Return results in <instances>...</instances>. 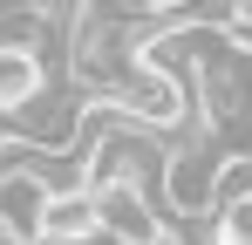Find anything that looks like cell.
Masks as SVG:
<instances>
[{"mask_svg":"<svg viewBox=\"0 0 252 245\" xmlns=\"http://www.w3.org/2000/svg\"><path fill=\"white\" fill-rule=\"evenodd\" d=\"M246 191H252V157H225L218 170H211V204L246 198Z\"/></svg>","mask_w":252,"mask_h":245,"instance_id":"6","label":"cell"},{"mask_svg":"<svg viewBox=\"0 0 252 245\" xmlns=\"http://www.w3.org/2000/svg\"><path fill=\"white\" fill-rule=\"evenodd\" d=\"M95 239H102L95 191H89V184H48L41 225H34V245H95Z\"/></svg>","mask_w":252,"mask_h":245,"instance_id":"2","label":"cell"},{"mask_svg":"<svg viewBox=\"0 0 252 245\" xmlns=\"http://www.w3.org/2000/svg\"><path fill=\"white\" fill-rule=\"evenodd\" d=\"M246 116H252V89H246Z\"/></svg>","mask_w":252,"mask_h":245,"instance_id":"7","label":"cell"},{"mask_svg":"<svg viewBox=\"0 0 252 245\" xmlns=\"http://www.w3.org/2000/svg\"><path fill=\"white\" fill-rule=\"evenodd\" d=\"M211 170H218V163H211L205 143H177L164 157V184H157V191H170L177 211H211Z\"/></svg>","mask_w":252,"mask_h":245,"instance_id":"3","label":"cell"},{"mask_svg":"<svg viewBox=\"0 0 252 245\" xmlns=\"http://www.w3.org/2000/svg\"><path fill=\"white\" fill-rule=\"evenodd\" d=\"M95 218H102L109 245H170V232L157 225V191H143V184L95 191Z\"/></svg>","mask_w":252,"mask_h":245,"instance_id":"1","label":"cell"},{"mask_svg":"<svg viewBox=\"0 0 252 245\" xmlns=\"http://www.w3.org/2000/svg\"><path fill=\"white\" fill-rule=\"evenodd\" d=\"M211 245H252V191L211 204Z\"/></svg>","mask_w":252,"mask_h":245,"instance_id":"5","label":"cell"},{"mask_svg":"<svg viewBox=\"0 0 252 245\" xmlns=\"http://www.w3.org/2000/svg\"><path fill=\"white\" fill-rule=\"evenodd\" d=\"M41 55L28 48V41H0V116H28L34 102H41Z\"/></svg>","mask_w":252,"mask_h":245,"instance_id":"4","label":"cell"},{"mask_svg":"<svg viewBox=\"0 0 252 245\" xmlns=\"http://www.w3.org/2000/svg\"><path fill=\"white\" fill-rule=\"evenodd\" d=\"M0 245H14V239H0Z\"/></svg>","mask_w":252,"mask_h":245,"instance_id":"8","label":"cell"}]
</instances>
